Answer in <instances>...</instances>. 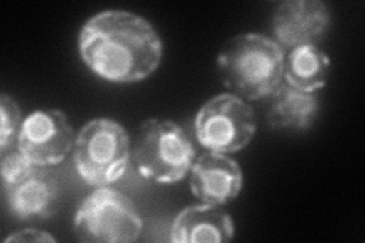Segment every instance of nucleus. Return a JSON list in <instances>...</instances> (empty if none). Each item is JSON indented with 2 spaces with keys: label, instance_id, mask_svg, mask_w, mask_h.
I'll use <instances>...</instances> for the list:
<instances>
[{
  "label": "nucleus",
  "instance_id": "5",
  "mask_svg": "<svg viewBox=\"0 0 365 243\" xmlns=\"http://www.w3.org/2000/svg\"><path fill=\"white\" fill-rule=\"evenodd\" d=\"M73 228L81 242L131 243L140 237L143 222L127 195L104 186L91 192L79 205Z\"/></svg>",
  "mask_w": 365,
  "mask_h": 243
},
{
  "label": "nucleus",
  "instance_id": "14",
  "mask_svg": "<svg viewBox=\"0 0 365 243\" xmlns=\"http://www.w3.org/2000/svg\"><path fill=\"white\" fill-rule=\"evenodd\" d=\"M21 111L14 98L8 95L0 96V150L2 154L11 148L20 134Z\"/></svg>",
  "mask_w": 365,
  "mask_h": 243
},
{
  "label": "nucleus",
  "instance_id": "1",
  "mask_svg": "<svg viewBox=\"0 0 365 243\" xmlns=\"http://www.w3.org/2000/svg\"><path fill=\"white\" fill-rule=\"evenodd\" d=\"M78 49L91 72L119 84L150 78L163 58L162 38L151 23L120 9L90 17L79 32Z\"/></svg>",
  "mask_w": 365,
  "mask_h": 243
},
{
  "label": "nucleus",
  "instance_id": "3",
  "mask_svg": "<svg viewBox=\"0 0 365 243\" xmlns=\"http://www.w3.org/2000/svg\"><path fill=\"white\" fill-rule=\"evenodd\" d=\"M131 160L137 172L158 184L181 181L195 161V148L178 123L148 119L137 131Z\"/></svg>",
  "mask_w": 365,
  "mask_h": 243
},
{
  "label": "nucleus",
  "instance_id": "12",
  "mask_svg": "<svg viewBox=\"0 0 365 243\" xmlns=\"http://www.w3.org/2000/svg\"><path fill=\"white\" fill-rule=\"evenodd\" d=\"M318 111L315 93H306L283 81L271 95L267 123L276 131H306L314 125Z\"/></svg>",
  "mask_w": 365,
  "mask_h": 243
},
{
  "label": "nucleus",
  "instance_id": "15",
  "mask_svg": "<svg viewBox=\"0 0 365 243\" xmlns=\"http://www.w3.org/2000/svg\"><path fill=\"white\" fill-rule=\"evenodd\" d=\"M34 167H37V166L34 165L32 161L25 154H23L19 148L14 150L11 149L9 152H4V158H2L4 187L23 178Z\"/></svg>",
  "mask_w": 365,
  "mask_h": 243
},
{
  "label": "nucleus",
  "instance_id": "2",
  "mask_svg": "<svg viewBox=\"0 0 365 243\" xmlns=\"http://www.w3.org/2000/svg\"><path fill=\"white\" fill-rule=\"evenodd\" d=\"M284 52L262 33H241L228 40L216 60L221 83L244 100L271 96L283 83Z\"/></svg>",
  "mask_w": 365,
  "mask_h": 243
},
{
  "label": "nucleus",
  "instance_id": "4",
  "mask_svg": "<svg viewBox=\"0 0 365 243\" xmlns=\"http://www.w3.org/2000/svg\"><path fill=\"white\" fill-rule=\"evenodd\" d=\"M73 160L79 177L90 186H110L125 175L131 161L128 131L113 119L90 120L76 135Z\"/></svg>",
  "mask_w": 365,
  "mask_h": 243
},
{
  "label": "nucleus",
  "instance_id": "11",
  "mask_svg": "<svg viewBox=\"0 0 365 243\" xmlns=\"http://www.w3.org/2000/svg\"><path fill=\"white\" fill-rule=\"evenodd\" d=\"M235 237V222L222 205L198 204L180 212L170 228L174 243L230 242Z\"/></svg>",
  "mask_w": 365,
  "mask_h": 243
},
{
  "label": "nucleus",
  "instance_id": "9",
  "mask_svg": "<svg viewBox=\"0 0 365 243\" xmlns=\"http://www.w3.org/2000/svg\"><path fill=\"white\" fill-rule=\"evenodd\" d=\"M244 187L241 166L225 154L204 152L190 167V190L204 204L225 205Z\"/></svg>",
  "mask_w": 365,
  "mask_h": 243
},
{
  "label": "nucleus",
  "instance_id": "6",
  "mask_svg": "<svg viewBox=\"0 0 365 243\" xmlns=\"http://www.w3.org/2000/svg\"><path fill=\"white\" fill-rule=\"evenodd\" d=\"M256 128L253 108L233 93L213 96L195 118V135L200 145L220 154L242 150L253 140Z\"/></svg>",
  "mask_w": 365,
  "mask_h": 243
},
{
  "label": "nucleus",
  "instance_id": "7",
  "mask_svg": "<svg viewBox=\"0 0 365 243\" xmlns=\"http://www.w3.org/2000/svg\"><path fill=\"white\" fill-rule=\"evenodd\" d=\"M75 131L60 110H37L23 120L17 148L34 165H61L75 146Z\"/></svg>",
  "mask_w": 365,
  "mask_h": 243
},
{
  "label": "nucleus",
  "instance_id": "13",
  "mask_svg": "<svg viewBox=\"0 0 365 243\" xmlns=\"http://www.w3.org/2000/svg\"><path fill=\"white\" fill-rule=\"evenodd\" d=\"M330 71V58L317 46H300L294 48L284 56L283 81L306 93L322 90Z\"/></svg>",
  "mask_w": 365,
  "mask_h": 243
},
{
  "label": "nucleus",
  "instance_id": "8",
  "mask_svg": "<svg viewBox=\"0 0 365 243\" xmlns=\"http://www.w3.org/2000/svg\"><path fill=\"white\" fill-rule=\"evenodd\" d=\"M330 25V11L319 0H287L272 16V31L282 48L317 46Z\"/></svg>",
  "mask_w": 365,
  "mask_h": 243
},
{
  "label": "nucleus",
  "instance_id": "16",
  "mask_svg": "<svg viewBox=\"0 0 365 243\" xmlns=\"http://www.w3.org/2000/svg\"><path fill=\"white\" fill-rule=\"evenodd\" d=\"M9 242H31V243H40V242H52L55 243L56 240L49 234L46 233V231H40V229H20L17 233L11 234L5 239V243Z\"/></svg>",
  "mask_w": 365,
  "mask_h": 243
},
{
  "label": "nucleus",
  "instance_id": "10",
  "mask_svg": "<svg viewBox=\"0 0 365 243\" xmlns=\"http://www.w3.org/2000/svg\"><path fill=\"white\" fill-rule=\"evenodd\" d=\"M9 213L20 221L48 219L58 210L60 186L53 173L34 167L25 177L4 187Z\"/></svg>",
  "mask_w": 365,
  "mask_h": 243
}]
</instances>
